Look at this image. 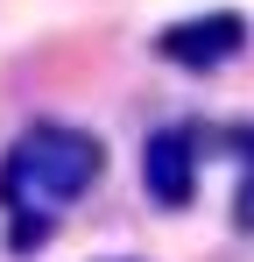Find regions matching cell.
<instances>
[{"instance_id":"4","label":"cell","mask_w":254,"mask_h":262,"mask_svg":"<svg viewBox=\"0 0 254 262\" xmlns=\"http://www.w3.org/2000/svg\"><path fill=\"white\" fill-rule=\"evenodd\" d=\"M240 142H247V156H254V135H240ZM233 220H240V227L254 234V163H247V177H240V199H233Z\"/></svg>"},{"instance_id":"1","label":"cell","mask_w":254,"mask_h":262,"mask_svg":"<svg viewBox=\"0 0 254 262\" xmlns=\"http://www.w3.org/2000/svg\"><path fill=\"white\" fill-rule=\"evenodd\" d=\"M106 170V142L92 128H71V121H36L29 135H14L7 163H0V199L7 206H71L85 199Z\"/></svg>"},{"instance_id":"2","label":"cell","mask_w":254,"mask_h":262,"mask_svg":"<svg viewBox=\"0 0 254 262\" xmlns=\"http://www.w3.org/2000/svg\"><path fill=\"white\" fill-rule=\"evenodd\" d=\"M247 50V14L233 7H212V14H191V21H169L156 36V57L176 64V71H219Z\"/></svg>"},{"instance_id":"3","label":"cell","mask_w":254,"mask_h":262,"mask_svg":"<svg viewBox=\"0 0 254 262\" xmlns=\"http://www.w3.org/2000/svg\"><path fill=\"white\" fill-rule=\"evenodd\" d=\"M141 184H148L156 206L184 213L198 199V135L191 128H156L148 149H141Z\"/></svg>"}]
</instances>
